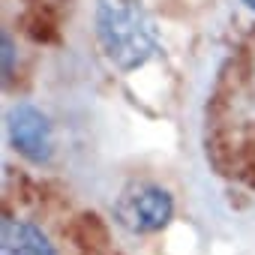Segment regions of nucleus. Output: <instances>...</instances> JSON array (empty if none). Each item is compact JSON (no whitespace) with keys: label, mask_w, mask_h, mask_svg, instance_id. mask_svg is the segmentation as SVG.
Returning <instances> with one entry per match:
<instances>
[{"label":"nucleus","mask_w":255,"mask_h":255,"mask_svg":"<svg viewBox=\"0 0 255 255\" xmlns=\"http://www.w3.org/2000/svg\"><path fill=\"white\" fill-rule=\"evenodd\" d=\"M93 27L99 48L120 72H135L162 51L156 21L141 0H96Z\"/></svg>","instance_id":"obj_1"},{"label":"nucleus","mask_w":255,"mask_h":255,"mask_svg":"<svg viewBox=\"0 0 255 255\" xmlns=\"http://www.w3.org/2000/svg\"><path fill=\"white\" fill-rule=\"evenodd\" d=\"M174 216V198L159 183H129L114 201V219L132 234L162 231Z\"/></svg>","instance_id":"obj_2"},{"label":"nucleus","mask_w":255,"mask_h":255,"mask_svg":"<svg viewBox=\"0 0 255 255\" xmlns=\"http://www.w3.org/2000/svg\"><path fill=\"white\" fill-rule=\"evenodd\" d=\"M6 135L15 153L33 165H48L54 156V129L42 108L33 102H15L6 111Z\"/></svg>","instance_id":"obj_3"},{"label":"nucleus","mask_w":255,"mask_h":255,"mask_svg":"<svg viewBox=\"0 0 255 255\" xmlns=\"http://www.w3.org/2000/svg\"><path fill=\"white\" fill-rule=\"evenodd\" d=\"M0 240H3V255H57L48 234L39 225L24 222V219L6 216Z\"/></svg>","instance_id":"obj_4"},{"label":"nucleus","mask_w":255,"mask_h":255,"mask_svg":"<svg viewBox=\"0 0 255 255\" xmlns=\"http://www.w3.org/2000/svg\"><path fill=\"white\" fill-rule=\"evenodd\" d=\"M69 237H72L78 246H84V249H102V246L108 243V231H105V225H102V219H99L96 213H81V216H75L72 225H69Z\"/></svg>","instance_id":"obj_5"},{"label":"nucleus","mask_w":255,"mask_h":255,"mask_svg":"<svg viewBox=\"0 0 255 255\" xmlns=\"http://www.w3.org/2000/svg\"><path fill=\"white\" fill-rule=\"evenodd\" d=\"M24 24H27V33H30L33 39H51V36H54V21H51L48 12H42V9L27 12Z\"/></svg>","instance_id":"obj_6"},{"label":"nucleus","mask_w":255,"mask_h":255,"mask_svg":"<svg viewBox=\"0 0 255 255\" xmlns=\"http://www.w3.org/2000/svg\"><path fill=\"white\" fill-rule=\"evenodd\" d=\"M0 45H3V81H9V75H12V69H15V42H12L9 30H3Z\"/></svg>","instance_id":"obj_7"},{"label":"nucleus","mask_w":255,"mask_h":255,"mask_svg":"<svg viewBox=\"0 0 255 255\" xmlns=\"http://www.w3.org/2000/svg\"><path fill=\"white\" fill-rule=\"evenodd\" d=\"M240 3H243L246 9H252V12H255V0H240Z\"/></svg>","instance_id":"obj_8"}]
</instances>
